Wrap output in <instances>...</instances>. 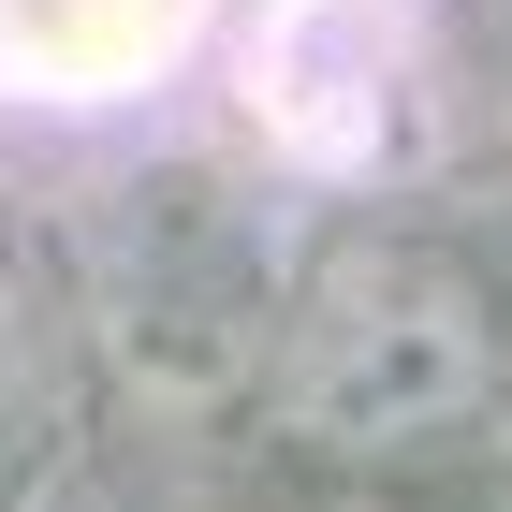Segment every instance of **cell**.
<instances>
[{"instance_id":"6da1fadb","label":"cell","mask_w":512,"mask_h":512,"mask_svg":"<svg viewBox=\"0 0 512 512\" xmlns=\"http://www.w3.org/2000/svg\"><path fill=\"white\" fill-rule=\"evenodd\" d=\"M278 410L337 454H410V439L483 410V293L425 249H352L293 308L278 352Z\"/></svg>"},{"instance_id":"3957f363","label":"cell","mask_w":512,"mask_h":512,"mask_svg":"<svg viewBox=\"0 0 512 512\" xmlns=\"http://www.w3.org/2000/svg\"><path fill=\"white\" fill-rule=\"evenodd\" d=\"M44 439V308L0 278V454H30Z\"/></svg>"},{"instance_id":"7a4b0ae2","label":"cell","mask_w":512,"mask_h":512,"mask_svg":"<svg viewBox=\"0 0 512 512\" xmlns=\"http://www.w3.org/2000/svg\"><path fill=\"white\" fill-rule=\"evenodd\" d=\"M176 30V0H0V59L15 74H118V59H147V44Z\"/></svg>"}]
</instances>
